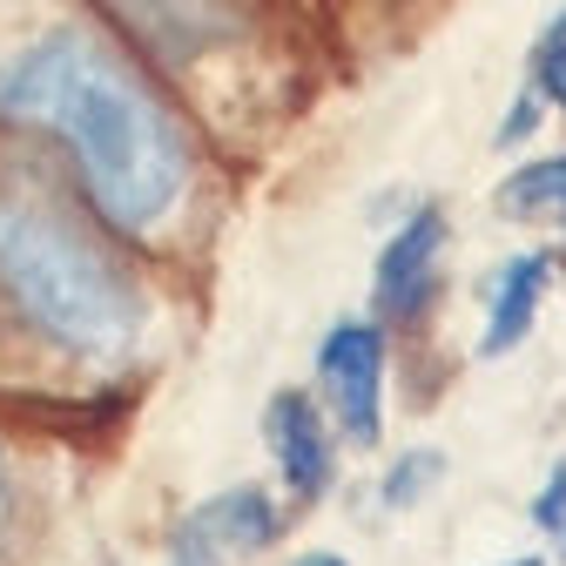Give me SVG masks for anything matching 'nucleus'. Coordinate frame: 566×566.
<instances>
[{
  "label": "nucleus",
  "mask_w": 566,
  "mask_h": 566,
  "mask_svg": "<svg viewBox=\"0 0 566 566\" xmlns=\"http://www.w3.org/2000/svg\"><path fill=\"white\" fill-rule=\"evenodd\" d=\"M0 115L61 142L108 230L149 237L189 182V135L169 102L135 75L128 54L82 28L41 34L0 67Z\"/></svg>",
  "instance_id": "1"
},
{
  "label": "nucleus",
  "mask_w": 566,
  "mask_h": 566,
  "mask_svg": "<svg viewBox=\"0 0 566 566\" xmlns=\"http://www.w3.org/2000/svg\"><path fill=\"white\" fill-rule=\"evenodd\" d=\"M0 297L75 358L128 350L149 311L128 263L21 182H0Z\"/></svg>",
  "instance_id": "2"
},
{
  "label": "nucleus",
  "mask_w": 566,
  "mask_h": 566,
  "mask_svg": "<svg viewBox=\"0 0 566 566\" xmlns=\"http://www.w3.org/2000/svg\"><path fill=\"white\" fill-rule=\"evenodd\" d=\"M317 385L331 398V418L350 446H378L385 432V331L365 317H344L317 344Z\"/></svg>",
  "instance_id": "3"
},
{
  "label": "nucleus",
  "mask_w": 566,
  "mask_h": 566,
  "mask_svg": "<svg viewBox=\"0 0 566 566\" xmlns=\"http://www.w3.org/2000/svg\"><path fill=\"white\" fill-rule=\"evenodd\" d=\"M283 533L276 506L263 485H230L217 500H202L182 526H176V559L169 566H223V559H250L270 553Z\"/></svg>",
  "instance_id": "4"
},
{
  "label": "nucleus",
  "mask_w": 566,
  "mask_h": 566,
  "mask_svg": "<svg viewBox=\"0 0 566 566\" xmlns=\"http://www.w3.org/2000/svg\"><path fill=\"white\" fill-rule=\"evenodd\" d=\"M446 243H452V223L446 209H418L411 223H398V237L385 243L378 256V311L411 324L439 291V263H446Z\"/></svg>",
  "instance_id": "5"
},
{
  "label": "nucleus",
  "mask_w": 566,
  "mask_h": 566,
  "mask_svg": "<svg viewBox=\"0 0 566 566\" xmlns=\"http://www.w3.org/2000/svg\"><path fill=\"white\" fill-rule=\"evenodd\" d=\"M263 439H270V459L283 472V485L297 492V500H324L331 492V424L317 418V405L304 391H276L270 411H263Z\"/></svg>",
  "instance_id": "6"
},
{
  "label": "nucleus",
  "mask_w": 566,
  "mask_h": 566,
  "mask_svg": "<svg viewBox=\"0 0 566 566\" xmlns=\"http://www.w3.org/2000/svg\"><path fill=\"white\" fill-rule=\"evenodd\" d=\"M546 283H553V256L526 250V256H506L500 283H492V304H485V331H479V358H506V350L526 344L539 304H546Z\"/></svg>",
  "instance_id": "7"
},
{
  "label": "nucleus",
  "mask_w": 566,
  "mask_h": 566,
  "mask_svg": "<svg viewBox=\"0 0 566 566\" xmlns=\"http://www.w3.org/2000/svg\"><path fill=\"white\" fill-rule=\"evenodd\" d=\"M500 217H520V223L566 217V156H533L526 169H513L500 182Z\"/></svg>",
  "instance_id": "8"
},
{
  "label": "nucleus",
  "mask_w": 566,
  "mask_h": 566,
  "mask_svg": "<svg viewBox=\"0 0 566 566\" xmlns=\"http://www.w3.org/2000/svg\"><path fill=\"white\" fill-rule=\"evenodd\" d=\"M439 472H446V459H439L432 446H418V452H405V459H398V465L385 472V506H398V513H405V506H418L424 492L439 485Z\"/></svg>",
  "instance_id": "9"
},
{
  "label": "nucleus",
  "mask_w": 566,
  "mask_h": 566,
  "mask_svg": "<svg viewBox=\"0 0 566 566\" xmlns=\"http://www.w3.org/2000/svg\"><path fill=\"white\" fill-rule=\"evenodd\" d=\"M533 95L553 102V108H566V34L559 28H546L539 48H533Z\"/></svg>",
  "instance_id": "10"
},
{
  "label": "nucleus",
  "mask_w": 566,
  "mask_h": 566,
  "mask_svg": "<svg viewBox=\"0 0 566 566\" xmlns=\"http://www.w3.org/2000/svg\"><path fill=\"white\" fill-rule=\"evenodd\" d=\"M533 526L553 539V553H559V566H566V465H553V472H546L539 500H533Z\"/></svg>",
  "instance_id": "11"
},
{
  "label": "nucleus",
  "mask_w": 566,
  "mask_h": 566,
  "mask_svg": "<svg viewBox=\"0 0 566 566\" xmlns=\"http://www.w3.org/2000/svg\"><path fill=\"white\" fill-rule=\"evenodd\" d=\"M8 513H14V485H8V465H0V533H8Z\"/></svg>",
  "instance_id": "12"
},
{
  "label": "nucleus",
  "mask_w": 566,
  "mask_h": 566,
  "mask_svg": "<svg viewBox=\"0 0 566 566\" xmlns=\"http://www.w3.org/2000/svg\"><path fill=\"white\" fill-rule=\"evenodd\" d=\"M291 566H350V559H337V553H297Z\"/></svg>",
  "instance_id": "13"
},
{
  "label": "nucleus",
  "mask_w": 566,
  "mask_h": 566,
  "mask_svg": "<svg viewBox=\"0 0 566 566\" xmlns=\"http://www.w3.org/2000/svg\"><path fill=\"white\" fill-rule=\"evenodd\" d=\"M506 566H546V559H506Z\"/></svg>",
  "instance_id": "14"
}]
</instances>
